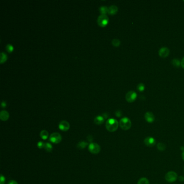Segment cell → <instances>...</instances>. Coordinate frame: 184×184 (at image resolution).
I'll return each mask as SVG.
<instances>
[{
  "label": "cell",
  "mask_w": 184,
  "mask_h": 184,
  "mask_svg": "<svg viewBox=\"0 0 184 184\" xmlns=\"http://www.w3.org/2000/svg\"><path fill=\"white\" fill-rule=\"evenodd\" d=\"M119 123L116 119L114 118L108 119L106 122L105 126L107 130L111 132H115L118 128Z\"/></svg>",
  "instance_id": "obj_1"
},
{
  "label": "cell",
  "mask_w": 184,
  "mask_h": 184,
  "mask_svg": "<svg viewBox=\"0 0 184 184\" xmlns=\"http://www.w3.org/2000/svg\"><path fill=\"white\" fill-rule=\"evenodd\" d=\"M119 124L120 128L125 131L128 130L132 126L131 121L127 117H124V118L121 119Z\"/></svg>",
  "instance_id": "obj_2"
},
{
  "label": "cell",
  "mask_w": 184,
  "mask_h": 184,
  "mask_svg": "<svg viewBox=\"0 0 184 184\" xmlns=\"http://www.w3.org/2000/svg\"><path fill=\"white\" fill-rule=\"evenodd\" d=\"M165 179L167 181L169 182H173L178 179V175L176 172L174 171H170L165 175Z\"/></svg>",
  "instance_id": "obj_3"
},
{
  "label": "cell",
  "mask_w": 184,
  "mask_h": 184,
  "mask_svg": "<svg viewBox=\"0 0 184 184\" xmlns=\"http://www.w3.org/2000/svg\"><path fill=\"white\" fill-rule=\"evenodd\" d=\"M108 18L106 14L100 15L97 19V22L99 26L105 27L108 22Z\"/></svg>",
  "instance_id": "obj_4"
},
{
  "label": "cell",
  "mask_w": 184,
  "mask_h": 184,
  "mask_svg": "<svg viewBox=\"0 0 184 184\" xmlns=\"http://www.w3.org/2000/svg\"><path fill=\"white\" fill-rule=\"evenodd\" d=\"M62 136L59 133L54 132L52 133L49 137L50 141L53 144H58L62 141Z\"/></svg>",
  "instance_id": "obj_5"
},
{
  "label": "cell",
  "mask_w": 184,
  "mask_h": 184,
  "mask_svg": "<svg viewBox=\"0 0 184 184\" xmlns=\"http://www.w3.org/2000/svg\"><path fill=\"white\" fill-rule=\"evenodd\" d=\"M137 98V94L135 91H130L126 94L125 98L126 101L128 103H132L135 102Z\"/></svg>",
  "instance_id": "obj_6"
},
{
  "label": "cell",
  "mask_w": 184,
  "mask_h": 184,
  "mask_svg": "<svg viewBox=\"0 0 184 184\" xmlns=\"http://www.w3.org/2000/svg\"><path fill=\"white\" fill-rule=\"evenodd\" d=\"M89 151L91 153L96 154L100 151V146L97 143H92L89 145Z\"/></svg>",
  "instance_id": "obj_7"
},
{
  "label": "cell",
  "mask_w": 184,
  "mask_h": 184,
  "mask_svg": "<svg viewBox=\"0 0 184 184\" xmlns=\"http://www.w3.org/2000/svg\"><path fill=\"white\" fill-rule=\"evenodd\" d=\"M144 143L146 146L148 147H153L156 144V140L152 137H146L144 139Z\"/></svg>",
  "instance_id": "obj_8"
},
{
  "label": "cell",
  "mask_w": 184,
  "mask_h": 184,
  "mask_svg": "<svg viewBox=\"0 0 184 184\" xmlns=\"http://www.w3.org/2000/svg\"><path fill=\"white\" fill-rule=\"evenodd\" d=\"M60 130L62 131H68L70 128V124L69 123L66 122L65 120H62L60 123L58 125Z\"/></svg>",
  "instance_id": "obj_9"
},
{
  "label": "cell",
  "mask_w": 184,
  "mask_h": 184,
  "mask_svg": "<svg viewBox=\"0 0 184 184\" xmlns=\"http://www.w3.org/2000/svg\"><path fill=\"white\" fill-rule=\"evenodd\" d=\"M170 50L167 47L161 48L159 51V55L162 58H166L168 57L170 54Z\"/></svg>",
  "instance_id": "obj_10"
},
{
  "label": "cell",
  "mask_w": 184,
  "mask_h": 184,
  "mask_svg": "<svg viewBox=\"0 0 184 184\" xmlns=\"http://www.w3.org/2000/svg\"><path fill=\"white\" fill-rule=\"evenodd\" d=\"M145 119L146 122L149 123H152L155 120V117L153 114L151 112H147L145 114Z\"/></svg>",
  "instance_id": "obj_11"
},
{
  "label": "cell",
  "mask_w": 184,
  "mask_h": 184,
  "mask_svg": "<svg viewBox=\"0 0 184 184\" xmlns=\"http://www.w3.org/2000/svg\"><path fill=\"white\" fill-rule=\"evenodd\" d=\"M9 117V114L7 111L2 110L0 113V118L2 121H6Z\"/></svg>",
  "instance_id": "obj_12"
},
{
  "label": "cell",
  "mask_w": 184,
  "mask_h": 184,
  "mask_svg": "<svg viewBox=\"0 0 184 184\" xmlns=\"http://www.w3.org/2000/svg\"><path fill=\"white\" fill-rule=\"evenodd\" d=\"M118 8L115 5H112L108 8V13L110 15H115L118 12Z\"/></svg>",
  "instance_id": "obj_13"
},
{
  "label": "cell",
  "mask_w": 184,
  "mask_h": 184,
  "mask_svg": "<svg viewBox=\"0 0 184 184\" xmlns=\"http://www.w3.org/2000/svg\"><path fill=\"white\" fill-rule=\"evenodd\" d=\"M104 122V118L102 116H98L94 119V123L97 125H101Z\"/></svg>",
  "instance_id": "obj_14"
},
{
  "label": "cell",
  "mask_w": 184,
  "mask_h": 184,
  "mask_svg": "<svg viewBox=\"0 0 184 184\" xmlns=\"http://www.w3.org/2000/svg\"><path fill=\"white\" fill-rule=\"evenodd\" d=\"M40 137L43 140H46L49 137V133L47 131L42 130L40 132Z\"/></svg>",
  "instance_id": "obj_15"
},
{
  "label": "cell",
  "mask_w": 184,
  "mask_h": 184,
  "mask_svg": "<svg viewBox=\"0 0 184 184\" xmlns=\"http://www.w3.org/2000/svg\"><path fill=\"white\" fill-rule=\"evenodd\" d=\"M87 143H86V142L85 141H81L80 142H79V143H78L77 144V148L79 149H85L86 146L87 145Z\"/></svg>",
  "instance_id": "obj_16"
},
{
  "label": "cell",
  "mask_w": 184,
  "mask_h": 184,
  "mask_svg": "<svg viewBox=\"0 0 184 184\" xmlns=\"http://www.w3.org/2000/svg\"><path fill=\"white\" fill-rule=\"evenodd\" d=\"M52 146L51 144H50L49 143H46L45 144V147H44V149L46 151L48 152H51L52 150Z\"/></svg>",
  "instance_id": "obj_17"
},
{
  "label": "cell",
  "mask_w": 184,
  "mask_h": 184,
  "mask_svg": "<svg viewBox=\"0 0 184 184\" xmlns=\"http://www.w3.org/2000/svg\"><path fill=\"white\" fill-rule=\"evenodd\" d=\"M137 184H150V182L147 178L144 177L140 178Z\"/></svg>",
  "instance_id": "obj_18"
},
{
  "label": "cell",
  "mask_w": 184,
  "mask_h": 184,
  "mask_svg": "<svg viewBox=\"0 0 184 184\" xmlns=\"http://www.w3.org/2000/svg\"><path fill=\"white\" fill-rule=\"evenodd\" d=\"M157 148L160 151H164L166 149V145L162 143H159L157 144Z\"/></svg>",
  "instance_id": "obj_19"
},
{
  "label": "cell",
  "mask_w": 184,
  "mask_h": 184,
  "mask_svg": "<svg viewBox=\"0 0 184 184\" xmlns=\"http://www.w3.org/2000/svg\"><path fill=\"white\" fill-rule=\"evenodd\" d=\"M171 63H172V65L175 66V67H177V68H178V67H179L181 65V62L179 61V60L178 59H173L172 62H171Z\"/></svg>",
  "instance_id": "obj_20"
},
{
  "label": "cell",
  "mask_w": 184,
  "mask_h": 184,
  "mask_svg": "<svg viewBox=\"0 0 184 184\" xmlns=\"http://www.w3.org/2000/svg\"><path fill=\"white\" fill-rule=\"evenodd\" d=\"M99 11L102 14H105L108 12V8L106 6H101L99 8Z\"/></svg>",
  "instance_id": "obj_21"
},
{
  "label": "cell",
  "mask_w": 184,
  "mask_h": 184,
  "mask_svg": "<svg viewBox=\"0 0 184 184\" xmlns=\"http://www.w3.org/2000/svg\"><path fill=\"white\" fill-rule=\"evenodd\" d=\"M7 60V56L5 53L3 52H2L1 53V61H0V63H3L5 62Z\"/></svg>",
  "instance_id": "obj_22"
},
{
  "label": "cell",
  "mask_w": 184,
  "mask_h": 184,
  "mask_svg": "<svg viewBox=\"0 0 184 184\" xmlns=\"http://www.w3.org/2000/svg\"><path fill=\"white\" fill-rule=\"evenodd\" d=\"M112 44L114 46V47H119L120 44V41L118 39H115L112 41Z\"/></svg>",
  "instance_id": "obj_23"
},
{
  "label": "cell",
  "mask_w": 184,
  "mask_h": 184,
  "mask_svg": "<svg viewBox=\"0 0 184 184\" xmlns=\"http://www.w3.org/2000/svg\"><path fill=\"white\" fill-rule=\"evenodd\" d=\"M145 89V86L143 83H139L137 86V90L140 92H143Z\"/></svg>",
  "instance_id": "obj_24"
},
{
  "label": "cell",
  "mask_w": 184,
  "mask_h": 184,
  "mask_svg": "<svg viewBox=\"0 0 184 184\" xmlns=\"http://www.w3.org/2000/svg\"><path fill=\"white\" fill-rule=\"evenodd\" d=\"M6 50L8 52L11 53L14 50V47L11 44H8L6 46Z\"/></svg>",
  "instance_id": "obj_25"
},
{
  "label": "cell",
  "mask_w": 184,
  "mask_h": 184,
  "mask_svg": "<svg viewBox=\"0 0 184 184\" xmlns=\"http://www.w3.org/2000/svg\"><path fill=\"white\" fill-rule=\"evenodd\" d=\"M45 144L44 143H43V141H39L37 143V147L38 148H39L40 149H44L45 147Z\"/></svg>",
  "instance_id": "obj_26"
},
{
  "label": "cell",
  "mask_w": 184,
  "mask_h": 184,
  "mask_svg": "<svg viewBox=\"0 0 184 184\" xmlns=\"http://www.w3.org/2000/svg\"><path fill=\"white\" fill-rule=\"evenodd\" d=\"M6 178L3 176L2 174L1 175V181H0V184H4L5 183Z\"/></svg>",
  "instance_id": "obj_27"
},
{
  "label": "cell",
  "mask_w": 184,
  "mask_h": 184,
  "mask_svg": "<svg viewBox=\"0 0 184 184\" xmlns=\"http://www.w3.org/2000/svg\"><path fill=\"white\" fill-rule=\"evenodd\" d=\"M115 114H116V116H117L118 117H120L121 116H122V112H121L120 111L118 110L116 112Z\"/></svg>",
  "instance_id": "obj_28"
},
{
  "label": "cell",
  "mask_w": 184,
  "mask_h": 184,
  "mask_svg": "<svg viewBox=\"0 0 184 184\" xmlns=\"http://www.w3.org/2000/svg\"><path fill=\"white\" fill-rule=\"evenodd\" d=\"M8 184H18V182L14 180H10Z\"/></svg>",
  "instance_id": "obj_29"
},
{
  "label": "cell",
  "mask_w": 184,
  "mask_h": 184,
  "mask_svg": "<svg viewBox=\"0 0 184 184\" xmlns=\"http://www.w3.org/2000/svg\"><path fill=\"white\" fill-rule=\"evenodd\" d=\"M6 105H7V104H6V102H5V101H2V103H1V106H2V107H5L6 106Z\"/></svg>",
  "instance_id": "obj_30"
},
{
  "label": "cell",
  "mask_w": 184,
  "mask_h": 184,
  "mask_svg": "<svg viewBox=\"0 0 184 184\" xmlns=\"http://www.w3.org/2000/svg\"><path fill=\"white\" fill-rule=\"evenodd\" d=\"M181 66L183 69H184V57L182 58L181 61Z\"/></svg>",
  "instance_id": "obj_31"
},
{
  "label": "cell",
  "mask_w": 184,
  "mask_h": 184,
  "mask_svg": "<svg viewBox=\"0 0 184 184\" xmlns=\"http://www.w3.org/2000/svg\"><path fill=\"white\" fill-rule=\"evenodd\" d=\"M183 180H184V177H182V176H180L179 177V180L180 181H183Z\"/></svg>",
  "instance_id": "obj_32"
},
{
  "label": "cell",
  "mask_w": 184,
  "mask_h": 184,
  "mask_svg": "<svg viewBox=\"0 0 184 184\" xmlns=\"http://www.w3.org/2000/svg\"><path fill=\"white\" fill-rule=\"evenodd\" d=\"M181 157H182V160H183L184 161V151H182V152Z\"/></svg>",
  "instance_id": "obj_33"
},
{
  "label": "cell",
  "mask_w": 184,
  "mask_h": 184,
  "mask_svg": "<svg viewBox=\"0 0 184 184\" xmlns=\"http://www.w3.org/2000/svg\"><path fill=\"white\" fill-rule=\"evenodd\" d=\"M183 169H184V168H183Z\"/></svg>",
  "instance_id": "obj_34"
}]
</instances>
